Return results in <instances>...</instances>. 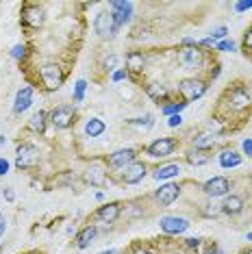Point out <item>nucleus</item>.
I'll use <instances>...</instances> for the list:
<instances>
[{
    "label": "nucleus",
    "instance_id": "nucleus-16",
    "mask_svg": "<svg viewBox=\"0 0 252 254\" xmlns=\"http://www.w3.org/2000/svg\"><path fill=\"white\" fill-rule=\"evenodd\" d=\"M244 209H246V200H244L239 193L226 195L224 202L220 204V211L226 213V215H239V213H242Z\"/></svg>",
    "mask_w": 252,
    "mask_h": 254
},
{
    "label": "nucleus",
    "instance_id": "nucleus-23",
    "mask_svg": "<svg viewBox=\"0 0 252 254\" xmlns=\"http://www.w3.org/2000/svg\"><path fill=\"white\" fill-rule=\"evenodd\" d=\"M185 159H187V163L189 165H204V163H209L211 161V154L209 152H204V150H189V152L185 154Z\"/></svg>",
    "mask_w": 252,
    "mask_h": 254
},
{
    "label": "nucleus",
    "instance_id": "nucleus-35",
    "mask_svg": "<svg viewBox=\"0 0 252 254\" xmlns=\"http://www.w3.org/2000/svg\"><path fill=\"white\" fill-rule=\"evenodd\" d=\"M2 195H4V200H7V202H13L15 200V193H13V189H11V187H4Z\"/></svg>",
    "mask_w": 252,
    "mask_h": 254
},
{
    "label": "nucleus",
    "instance_id": "nucleus-17",
    "mask_svg": "<svg viewBox=\"0 0 252 254\" xmlns=\"http://www.w3.org/2000/svg\"><path fill=\"white\" fill-rule=\"evenodd\" d=\"M96 237H98V228H96V224H87V226H83L76 233V248H78V250L89 248L91 244H94Z\"/></svg>",
    "mask_w": 252,
    "mask_h": 254
},
{
    "label": "nucleus",
    "instance_id": "nucleus-12",
    "mask_svg": "<svg viewBox=\"0 0 252 254\" xmlns=\"http://www.w3.org/2000/svg\"><path fill=\"white\" fill-rule=\"evenodd\" d=\"M202 191L207 198H222L231 191V181L226 176H213L202 185Z\"/></svg>",
    "mask_w": 252,
    "mask_h": 254
},
{
    "label": "nucleus",
    "instance_id": "nucleus-20",
    "mask_svg": "<svg viewBox=\"0 0 252 254\" xmlns=\"http://www.w3.org/2000/svg\"><path fill=\"white\" fill-rule=\"evenodd\" d=\"M179 174H181V163H163L152 172V176L157 181H170V178H174Z\"/></svg>",
    "mask_w": 252,
    "mask_h": 254
},
{
    "label": "nucleus",
    "instance_id": "nucleus-10",
    "mask_svg": "<svg viewBox=\"0 0 252 254\" xmlns=\"http://www.w3.org/2000/svg\"><path fill=\"white\" fill-rule=\"evenodd\" d=\"M159 226H161V230L165 235L174 237V235L187 233V228L191 226V224H189V219L179 217V215H163L161 219H159Z\"/></svg>",
    "mask_w": 252,
    "mask_h": 254
},
{
    "label": "nucleus",
    "instance_id": "nucleus-22",
    "mask_svg": "<svg viewBox=\"0 0 252 254\" xmlns=\"http://www.w3.org/2000/svg\"><path fill=\"white\" fill-rule=\"evenodd\" d=\"M217 143V137L213 132H202V135L193 137V148L196 150H204V152H209V150H213V146Z\"/></svg>",
    "mask_w": 252,
    "mask_h": 254
},
{
    "label": "nucleus",
    "instance_id": "nucleus-6",
    "mask_svg": "<svg viewBox=\"0 0 252 254\" xmlns=\"http://www.w3.org/2000/svg\"><path fill=\"white\" fill-rule=\"evenodd\" d=\"M116 174H118V183H122V185H137V183H141L146 178L148 165L144 163V161H133L130 165H126L124 170L116 172Z\"/></svg>",
    "mask_w": 252,
    "mask_h": 254
},
{
    "label": "nucleus",
    "instance_id": "nucleus-30",
    "mask_svg": "<svg viewBox=\"0 0 252 254\" xmlns=\"http://www.w3.org/2000/svg\"><path fill=\"white\" fill-rule=\"evenodd\" d=\"M228 35V28L226 26H217L213 28V33H211V39H224Z\"/></svg>",
    "mask_w": 252,
    "mask_h": 254
},
{
    "label": "nucleus",
    "instance_id": "nucleus-29",
    "mask_svg": "<svg viewBox=\"0 0 252 254\" xmlns=\"http://www.w3.org/2000/svg\"><path fill=\"white\" fill-rule=\"evenodd\" d=\"M116 65H118V57L116 55H109L107 59H105V70L107 72H113V70H116Z\"/></svg>",
    "mask_w": 252,
    "mask_h": 254
},
{
    "label": "nucleus",
    "instance_id": "nucleus-42",
    "mask_svg": "<svg viewBox=\"0 0 252 254\" xmlns=\"http://www.w3.org/2000/svg\"><path fill=\"white\" fill-rule=\"evenodd\" d=\"M248 241H252V233H248Z\"/></svg>",
    "mask_w": 252,
    "mask_h": 254
},
{
    "label": "nucleus",
    "instance_id": "nucleus-34",
    "mask_svg": "<svg viewBox=\"0 0 252 254\" xmlns=\"http://www.w3.org/2000/svg\"><path fill=\"white\" fill-rule=\"evenodd\" d=\"M4 174H9V161L4 157H0V176H4Z\"/></svg>",
    "mask_w": 252,
    "mask_h": 254
},
{
    "label": "nucleus",
    "instance_id": "nucleus-41",
    "mask_svg": "<svg viewBox=\"0 0 252 254\" xmlns=\"http://www.w3.org/2000/svg\"><path fill=\"white\" fill-rule=\"evenodd\" d=\"M4 143H7V139H4V137H2V135H0V148H2V146H4Z\"/></svg>",
    "mask_w": 252,
    "mask_h": 254
},
{
    "label": "nucleus",
    "instance_id": "nucleus-37",
    "mask_svg": "<svg viewBox=\"0 0 252 254\" xmlns=\"http://www.w3.org/2000/svg\"><path fill=\"white\" fill-rule=\"evenodd\" d=\"M246 9H252V2H237L235 4V11H237V13H242Z\"/></svg>",
    "mask_w": 252,
    "mask_h": 254
},
{
    "label": "nucleus",
    "instance_id": "nucleus-5",
    "mask_svg": "<svg viewBox=\"0 0 252 254\" xmlns=\"http://www.w3.org/2000/svg\"><path fill=\"white\" fill-rule=\"evenodd\" d=\"M39 165V150L35 143L22 141L15 150V167L18 170H35Z\"/></svg>",
    "mask_w": 252,
    "mask_h": 254
},
{
    "label": "nucleus",
    "instance_id": "nucleus-21",
    "mask_svg": "<svg viewBox=\"0 0 252 254\" xmlns=\"http://www.w3.org/2000/svg\"><path fill=\"white\" fill-rule=\"evenodd\" d=\"M105 130H107V124L102 122L100 118H89L87 122H85V137L94 139V137H100Z\"/></svg>",
    "mask_w": 252,
    "mask_h": 254
},
{
    "label": "nucleus",
    "instance_id": "nucleus-44",
    "mask_svg": "<svg viewBox=\"0 0 252 254\" xmlns=\"http://www.w3.org/2000/svg\"><path fill=\"white\" fill-rule=\"evenodd\" d=\"M0 254H2V248H0Z\"/></svg>",
    "mask_w": 252,
    "mask_h": 254
},
{
    "label": "nucleus",
    "instance_id": "nucleus-43",
    "mask_svg": "<svg viewBox=\"0 0 252 254\" xmlns=\"http://www.w3.org/2000/svg\"><path fill=\"white\" fill-rule=\"evenodd\" d=\"M2 222H4V217H2V215H0V224H2Z\"/></svg>",
    "mask_w": 252,
    "mask_h": 254
},
{
    "label": "nucleus",
    "instance_id": "nucleus-9",
    "mask_svg": "<svg viewBox=\"0 0 252 254\" xmlns=\"http://www.w3.org/2000/svg\"><path fill=\"white\" fill-rule=\"evenodd\" d=\"M133 9H135V4L126 2V0H116V2H111L109 11L113 13V20H116V33L126 24V22H130V18H133Z\"/></svg>",
    "mask_w": 252,
    "mask_h": 254
},
{
    "label": "nucleus",
    "instance_id": "nucleus-13",
    "mask_svg": "<svg viewBox=\"0 0 252 254\" xmlns=\"http://www.w3.org/2000/svg\"><path fill=\"white\" fill-rule=\"evenodd\" d=\"M120 215H122V202H109V204H102L98 211L94 213V217L102 224H116Z\"/></svg>",
    "mask_w": 252,
    "mask_h": 254
},
{
    "label": "nucleus",
    "instance_id": "nucleus-3",
    "mask_svg": "<svg viewBox=\"0 0 252 254\" xmlns=\"http://www.w3.org/2000/svg\"><path fill=\"white\" fill-rule=\"evenodd\" d=\"M48 120L57 130H67L76 124V109L74 105H59L48 113Z\"/></svg>",
    "mask_w": 252,
    "mask_h": 254
},
{
    "label": "nucleus",
    "instance_id": "nucleus-24",
    "mask_svg": "<svg viewBox=\"0 0 252 254\" xmlns=\"http://www.w3.org/2000/svg\"><path fill=\"white\" fill-rule=\"evenodd\" d=\"M242 55L252 63V22L248 24V28L244 31V37H242Z\"/></svg>",
    "mask_w": 252,
    "mask_h": 254
},
{
    "label": "nucleus",
    "instance_id": "nucleus-25",
    "mask_svg": "<svg viewBox=\"0 0 252 254\" xmlns=\"http://www.w3.org/2000/svg\"><path fill=\"white\" fill-rule=\"evenodd\" d=\"M85 91H87V80H85V78L76 80V85H74V94H72V100H74V102H83V98H85Z\"/></svg>",
    "mask_w": 252,
    "mask_h": 254
},
{
    "label": "nucleus",
    "instance_id": "nucleus-4",
    "mask_svg": "<svg viewBox=\"0 0 252 254\" xmlns=\"http://www.w3.org/2000/svg\"><path fill=\"white\" fill-rule=\"evenodd\" d=\"M181 148V139L179 137H161V139H154L144 148L148 157L152 159H165L170 154H174Z\"/></svg>",
    "mask_w": 252,
    "mask_h": 254
},
{
    "label": "nucleus",
    "instance_id": "nucleus-14",
    "mask_svg": "<svg viewBox=\"0 0 252 254\" xmlns=\"http://www.w3.org/2000/svg\"><path fill=\"white\" fill-rule=\"evenodd\" d=\"M85 183L91 185V187H102V185L107 183V167L100 163V161H96V163H91V167L87 172H85Z\"/></svg>",
    "mask_w": 252,
    "mask_h": 254
},
{
    "label": "nucleus",
    "instance_id": "nucleus-36",
    "mask_svg": "<svg viewBox=\"0 0 252 254\" xmlns=\"http://www.w3.org/2000/svg\"><path fill=\"white\" fill-rule=\"evenodd\" d=\"M242 150L246 154H248V157H252V139H246L244 143H242Z\"/></svg>",
    "mask_w": 252,
    "mask_h": 254
},
{
    "label": "nucleus",
    "instance_id": "nucleus-2",
    "mask_svg": "<svg viewBox=\"0 0 252 254\" xmlns=\"http://www.w3.org/2000/svg\"><path fill=\"white\" fill-rule=\"evenodd\" d=\"M252 120V89L244 78H235L222 89L211 113L217 135H233Z\"/></svg>",
    "mask_w": 252,
    "mask_h": 254
},
{
    "label": "nucleus",
    "instance_id": "nucleus-11",
    "mask_svg": "<svg viewBox=\"0 0 252 254\" xmlns=\"http://www.w3.org/2000/svg\"><path fill=\"white\" fill-rule=\"evenodd\" d=\"M94 31L98 37H116V20L111 11H100L94 20Z\"/></svg>",
    "mask_w": 252,
    "mask_h": 254
},
{
    "label": "nucleus",
    "instance_id": "nucleus-38",
    "mask_svg": "<svg viewBox=\"0 0 252 254\" xmlns=\"http://www.w3.org/2000/svg\"><path fill=\"white\" fill-rule=\"evenodd\" d=\"M237 254H252V244H250V246H246V248H242V250H239Z\"/></svg>",
    "mask_w": 252,
    "mask_h": 254
},
{
    "label": "nucleus",
    "instance_id": "nucleus-8",
    "mask_svg": "<svg viewBox=\"0 0 252 254\" xmlns=\"http://www.w3.org/2000/svg\"><path fill=\"white\" fill-rule=\"evenodd\" d=\"M179 195H181V185L165 183L152 193V198H154V202H157L159 206H172L176 200H179Z\"/></svg>",
    "mask_w": 252,
    "mask_h": 254
},
{
    "label": "nucleus",
    "instance_id": "nucleus-18",
    "mask_svg": "<svg viewBox=\"0 0 252 254\" xmlns=\"http://www.w3.org/2000/svg\"><path fill=\"white\" fill-rule=\"evenodd\" d=\"M242 154L237 152V150H222L220 152V167H224V170H235V167H239L242 165Z\"/></svg>",
    "mask_w": 252,
    "mask_h": 254
},
{
    "label": "nucleus",
    "instance_id": "nucleus-39",
    "mask_svg": "<svg viewBox=\"0 0 252 254\" xmlns=\"http://www.w3.org/2000/svg\"><path fill=\"white\" fill-rule=\"evenodd\" d=\"M4 230H7V224H0V239H2V237H4Z\"/></svg>",
    "mask_w": 252,
    "mask_h": 254
},
{
    "label": "nucleus",
    "instance_id": "nucleus-40",
    "mask_svg": "<svg viewBox=\"0 0 252 254\" xmlns=\"http://www.w3.org/2000/svg\"><path fill=\"white\" fill-rule=\"evenodd\" d=\"M100 254H120L118 250H105V252H100Z\"/></svg>",
    "mask_w": 252,
    "mask_h": 254
},
{
    "label": "nucleus",
    "instance_id": "nucleus-26",
    "mask_svg": "<svg viewBox=\"0 0 252 254\" xmlns=\"http://www.w3.org/2000/svg\"><path fill=\"white\" fill-rule=\"evenodd\" d=\"M128 124L130 126H137V128H144V130H148L150 126L154 124L152 122V115H146V118H135V120H128Z\"/></svg>",
    "mask_w": 252,
    "mask_h": 254
},
{
    "label": "nucleus",
    "instance_id": "nucleus-33",
    "mask_svg": "<svg viewBox=\"0 0 252 254\" xmlns=\"http://www.w3.org/2000/svg\"><path fill=\"white\" fill-rule=\"evenodd\" d=\"M183 124V118H181V115H172V118L168 120V126H170V128H176V126H181Z\"/></svg>",
    "mask_w": 252,
    "mask_h": 254
},
{
    "label": "nucleus",
    "instance_id": "nucleus-28",
    "mask_svg": "<svg viewBox=\"0 0 252 254\" xmlns=\"http://www.w3.org/2000/svg\"><path fill=\"white\" fill-rule=\"evenodd\" d=\"M11 57H13L15 61H20V63H22V61L26 59V46H24V44H15V46H13V50H11Z\"/></svg>",
    "mask_w": 252,
    "mask_h": 254
},
{
    "label": "nucleus",
    "instance_id": "nucleus-27",
    "mask_svg": "<svg viewBox=\"0 0 252 254\" xmlns=\"http://www.w3.org/2000/svg\"><path fill=\"white\" fill-rule=\"evenodd\" d=\"M235 50V42L233 39H222L215 44V53H233Z\"/></svg>",
    "mask_w": 252,
    "mask_h": 254
},
{
    "label": "nucleus",
    "instance_id": "nucleus-32",
    "mask_svg": "<svg viewBox=\"0 0 252 254\" xmlns=\"http://www.w3.org/2000/svg\"><path fill=\"white\" fill-rule=\"evenodd\" d=\"M202 254H222V252H220V248H217V244H215V241H209V244L204 246Z\"/></svg>",
    "mask_w": 252,
    "mask_h": 254
},
{
    "label": "nucleus",
    "instance_id": "nucleus-7",
    "mask_svg": "<svg viewBox=\"0 0 252 254\" xmlns=\"http://www.w3.org/2000/svg\"><path fill=\"white\" fill-rule=\"evenodd\" d=\"M133 161H137V148H122V150H116L113 154H109L105 163H107V170H113V174H116V172L124 170L126 165H130Z\"/></svg>",
    "mask_w": 252,
    "mask_h": 254
},
{
    "label": "nucleus",
    "instance_id": "nucleus-19",
    "mask_svg": "<svg viewBox=\"0 0 252 254\" xmlns=\"http://www.w3.org/2000/svg\"><path fill=\"white\" fill-rule=\"evenodd\" d=\"M46 124H48V113L39 109V111H35L31 115V120H28V130L35 132V135H44Z\"/></svg>",
    "mask_w": 252,
    "mask_h": 254
},
{
    "label": "nucleus",
    "instance_id": "nucleus-1",
    "mask_svg": "<svg viewBox=\"0 0 252 254\" xmlns=\"http://www.w3.org/2000/svg\"><path fill=\"white\" fill-rule=\"evenodd\" d=\"M89 4H57V15L46 2V20L33 31H26V59L20 63L33 89L46 94L63 87L70 76L83 44L85 18Z\"/></svg>",
    "mask_w": 252,
    "mask_h": 254
},
{
    "label": "nucleus",
    "instance_id": "nucleus-31",
    "mask_svg": "<svg viewBox=\"0 0 252 254\" xmlns=\"http://www.w3.org/2000/svg\"><path fill=\"white\" fill-rule=\"evenodd\" d=\"M128 78V72H126V67H122V70H116L111 74V80L113 83H120V80H126Z\"/></svg>",
    "mask_w": 252,
    "mask_h": 254
},
{
    "label": "nucleus",
    "instance_id": "nucleus-15",
    "mask_svg": "<svg viewBox=\"0 0 252 254\" xmlns=\"http://www.w3.org/2000/svg\"><path fill=\"white\" fill-rule=\"evenodd\" d=\"M33 94H35V89H33L31 85L22 87L18 94H15V102H13V113L15 115H22L24 111H28V107L33 105Z\"/></svg>",
    "mask_w": 252,
    "mask_h": 254
}]
</instances>
